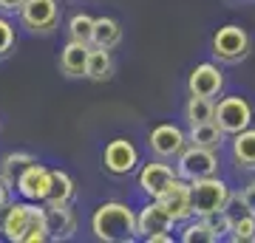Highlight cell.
<instances>
[{
  "instance_id": "52a82bcc",
  "label": "cell",
  "mask_w": 255,
  "mask_h": 243,
  "mask_svg": "<svg viewBox=\"0 0 255 243\" xmlns=\"http://www.w3.org/2000/svg\"><path fill=\"white\" fill-rule=\"evenodd\" d=\"M20 20L28 31L48 34L60 23V6H57V0H26L20 9Z\"/></svg>"
},
{
  "instance_id": "9a60e30c",
  "label": "cell",
  "mask_w": 255,
  "mask_h": 243,
  "mask_svg": "<svg viewBox=\"0 0 255 243\" xmlns=\"http://www.w3.org/2000/svg\"><path fill=\"white\" fill-rule=\"evenodd\" d=\"M88 51L91 45L88 43H77V40H68L60 54V71L65 77H85V63H88Z\"/></svg>"
},
{
  "instance_id": "7402d4cb",
  "label": "cell",
  "mask_w": 255,
  "mask_h": 243,
  "mask_svg": "<svg viewBox=\"0 0 255 243\" xmlns=\"http://www.w3.org/2000/svg\"><path fill=\"white\" fill-rule=\"evenodd\" d=\"M213 113H216V102L207 96H190L184 105V119L190 127L201 125V122H213Z\"/></svg>"
},
{
  "instance_id": "44dd1931",
  "label": "cell",
  "mask_w": 255,
  "mask_h": 243,
  "mask_svg": "<svg viewBox=\"0 0 255 243\" xmlns=\"http://www.w3.org/2000/svg\"><path fill=\"white\" fill-rule=\"evenodd\" d=\"M233 159H236L238 167L255 170V130L253 127H247V130L233 136Z\"/></svg>"
},
{
  "instance_id": "4fadbf2b",
  "label": "cell",
  "mask_w": 255,
  "mask_h": 243,
  "mask_svg": "<svg viewBox=\"0 0 255 243\" xmlns=\"http://www.w3.org/2000/svg\"><path fill=\"white\" fill-rule=\"evenodd\" d=\"M173 224H176L173 215H170V212H167V209H164L156 198H150V204H147V207L136 215V232H139V238H150V235H170Z\"/></svg>"
},
{
  "instance_id": "3957f363",
  "label": "cell",
  "mask_w": 255,
  "mask_h": 243,
  "mask_svg": "<svg viewBox=\"0 0 255 243\" xmlns=\"http://www.w3.org/2000/svg\"><path fill=\"white\" fill-rule=\"evenodd\" d=\"M190 184V201H193V215H210L216 209H224L230 198V187L219 175H210V178H199V181H187Z\"/></svg>"
},
{
  "instance_id": "5bb4252c",
  "label": "cell",
  "mask_w": 255,
  "mask_h": 243,
  "mask_svg": "<svg viewBox=\"0 0 255 243\" xmlns=\"http://www.w3.org/2000/svg\"><path fill=\"white\" fill-rule=\"evenodd\" d=\"M179 178V172L170 167V164H145L142 167V172H139V187H142V192L145 195H150V198H159L164 189L170 187V181Z\"/></svg>"
},
{
  "instance_id": "cb8c5ba5",
  "label": "cell",
  "mask_w": 255,
  "mask_h": 243,
  "mask_svg": "<svg viewBox=\"0 0 255 243\" xmlns=\"http://www.w3.org/2000/svg\"><path fill=\"white\" fill-rule=\"evenodd\" d=\"M233 243H253L255 241V215L247 212V215L236 218L230 224V235H227Z\"/></svg>"
},
{
  "instance_id": "d6a6232c",
  "label": "cell",
  "mask_w": 255,
  "mask_h": 243,
  "mask_svg": "<svg viewBox=\"0 0 255 243\" xmlns=\"http://www.w3.org/2000/svg\"><path fill=\"white\" fill-rule=\"evenodd\" d=\"M147 243H170L173 241V235H150V238H145Z\"/></svg>"
},
{
  "instance_id": "5b68a950",
  "label": "cell",
  "mask_w": 255,
  "mask_h": 243,
  "mask_svg": "<svg viewBox=\"0 0 255 243\" xmlns=\"http://www.w3.org/2000/svg\"><path fill=\"white\" fill-rule=\"evenodd\" d=\"M179 178L184 181H199V178H210V175H219V156L216 150H204V147H184L179 153V164H176Z\"/></svg>"
},
{
  "instance_id": "4dcf8cb0",
  "label": "cell",
  "mask_w": 255,
  "mask_h": 243,
  "mask_svg": "<svg viewBox=\"0 0 255 243\" xmlns=\"http://www.w3.org/2000/svg\"><path fill=\"white\" fill-rule=\"evenodd\" d=\"M26 0H0V9L3 11H20Z\"/></svg>"
},
{
  "instance_id": "30bf717a",
  "label": "cell",
  "mask_w": 255,
  "mask_h": 243,
  "mask_svg": "<svg viewBox=\"0 0 255 243\" xmlns=\"http://www.w3.org/2000/svg\"><path fill=\"white\" fill-rule=\"evenodd\" d=\"M224 88V74H221L219 65L213 63H201L190 71V80H187V90L190 96H207V99H216Z\"/></svg>"
},
{
  "instance_id": "277c9868",
  "label": "cell",
  "mask_w": 255,
  "mask_h": 243,
  "mask_svg": "<svg viewBox=\"0 0 255 243\" xmlns=\"http://www.w3.org/2000/svg\"><path fill=\"white\" fill-rule=\"evenodd\" d=\"M247 54H250V34L241 26L230 23V26H221L213 34V57L219 63L236 65L241 60H247Z\"/></svg>"
},
{
  "instance_id": "ac0fdd59",
  "label": "cell",
  "mask_w": 255,
  "mask_h": 243,
  "mask_svg": "<svg viewBox=\"0 0 255 243\" xmlns=\"http://www.w3.org/2000/svg\"><path fill=\"white\" fill-rule=\"evenodd\" d=\"M85 77L94 82H105L114 77V60H111L108 48H100V45H91L88 51V63H85Z\"/></svg>"
},
{
  "instance_id": "83f0119b",
  "label": "cell",
  "mask_w": 255,
  "mask_h": 243,
  "mask_svg": "<svg viewBox=\"0 0 255 243\" xmlns=\"http://www.w3.org/2000/svg\"><path fill=\"white\" fill-rule=\"evenodd\" d=\"M224 212L230 215V221H236V218H241V215H247V212H250V209H247V204H244V198H241V192H230L227 204H224Z\"/></svg>"
},
{
  "instance_id": "7c38bea8",
  "label": "cell",
  "mask_w": 255,
  "mask_h": 243,
  "mask_svg": "<svg viewBox=\"0 0 255 243\" xmlns=\"http://www.w3.org/2000/svg\"><path fill=\"white\" fill-rule=\"evenodd\" d=\"M156 201H159V204H162L170 215H173L176 224H179V221H190V218H193L190 184H187L184 178H173V181H170V187L164 189Z\"/></svg>"
},
{
  "instance_id": "603a6c76",
  "label": "cell",
  "mask_w": 255,
  "mask_h": 243,
  "mask_svg": "<svg viewBox=\"0 0 255 243\" xmlns=\"http://www.w3.org/2000/svg\"><path fill=\"white\" fill-rule=\"evenodd\" d=\"M31 162H34V156H28V153H9L0 162V178L6 181V184H14L17 175L26 170Z\"/></svg>"
},
{
  "instance_id": "e0dca14e",
  "label": "cell",
  "mask_w": 255,
  "mask_h": 243,
  "mask_svg": "<svg viewBox=\"0 0 255 243\" xmlns=\"http://www.w3.org/2000/svg\"><path fill=\"white\" fill-rule=\"evenodd\" d=\"M224 139H227V133L216 122H201V125H193L187 130V144L204 147V150H216V153L224 147Z\"/></svg>"
},
{
  "instance_id": "8fae6325",
  "label": "cell",
  "mask_w": 255,
  "mask_h": 243,
  "mask_svg": "<svg viewBox=\"0 0 255 243\" xmlns=\"http://www.w3.org/2000/svg\"><path fill=\"white\" fill-rule=\"evenodd\" d=\"M17 192L28 201H46L48 189H51V170L43 167V164L31 162L26 170L17 175Z\"/></svg>"
},
{
  "instance_id": "9c48e42d",
  "label": "cell",
  "mask_w": 255,
  "mask_h": 243,
  "mask_svg": "<svg viewBox=\"0 0 255 243\" xmlns=\"http://www.w3.org/2000/svg\"><path fill=\"white\" fill-rule=\"evenodd\" d=\"M102 164L111 175H130L139 164V153L128 139H114L102 153Z\"/></svg>"
},
{
  "instance_id": "4316f807",
  "label": "cell",
  "mask_w": 255,
  "mask_h": 243,
  "mask_svg": "<svg viewBox=\"0 0 255 243\" xmlns=\"http://www.w3.org/2000/svg\"><path fill=\"white\" fill-rule=\"evenodd\" d=\"M182 241H184V243H216V238H213V232L207 229V224L199 218L196 224H187V226H184Z\"/></svg>"
},
{
  "instance_id": "ba28073f",
  "label": "cell",
  "mask_w": 255,
  "mask_h": 243,
  "mask_svg": "<svg viewBox=\"0 0 255 243\" xmlns=\"http://www.w3.org/2000/svg\"><path fill=\"white\" fill-rule=\"evenodd\" d=\"M147 144H150L156 159H179V153L187 147V133H182V127L164 122V125H156L150 130Z\"/></svg>"
},
{
  "instance_id": "d4e9b609",
  "label": "cell",
  "mask_w": 255,
  "mask_h": 243,
  "mask_svg": "<svg viewBox=\"0 0 255 243\" xmlns=\"http://www.w3.org/2000/svg\"><path fill=\"white\" fill-rule=\"evenodd\" d=\"M68 34H71V40H77V43H88L91 45L94 17L91 14H74V17L68 20Z\"/></svg>"
},
{
  "instance_id": "1f68e13d",
  "label": "cell",
  "mask_w": 255,
  "mask_h": 243,
  "mask_svg": "<svg viewBox=\"0 0 255 243\" xmlns=\"http://www.w3.org/2000/svg\"><path fill=\"white\" fill-rule=\"evenodd\" d=\"M9 207V184L0 178V209H6Z\"/></svg>"
},
{
  "instance_id": "2e32d148",
  "label": "cell",
  "mask_w": 255,
  "mask_h": 243,
  "mask_svg": "<svg viewBox=\"0 0 255 243\" xmlns=\"http://www.w3.org/2000/svg\"><path fill=\"white\" fill-rule=\"evenodd\" d=\"M48 241H68L77 232V218L68 207H46Z\"/></svg>"
},
{
  "instance_id": "6da1fadb",
  "label": "cell",
  "mask_w": 255,
  "mask_h": 243,
  "mask_svg": "<svg viewBox=\"0 0 255 243\" xmlns=\"http://www.w3.org/2000/svg\"><path fill=\"white\" fill-rule=\"evenodd\" d=\"M0 229L11 243H43L48 241L46 209L34 204H11L0 221Z\"/></svg>"
},
{
  "instance_id": "d6986e66",
  "label": "cell",
  "mask_w": 255,
  "mask_h": 243,
  "mask_svg": "<svg viewBox=\"0 0 255 243\" xmlns=\"http://www.w3.org/2000/svg\"><path fill=\"white\" fill-rule=\"evenodd\" d=\"M122 43V26H119L114 17H94V37L91 45H100V48H117Z\"/></svg>"
},
{
  "instance_id": "f1b7e54d",
  "label": "cell",
  "mask_w": 255,
  "mask_h": 243,
  "mask_svg": "<svg viewBox=\"0 0 255 243\" xmlns=\"http://www.w3.org/2000/svg\"><path fill=\"white\" fill-rule=\"evenodd\" d=\"M11 45H14V28H11L9 20H3V17H0V57H3V54H9V51H11Z\"/></svg>"
},
{
  "instance_id": "484cf974",
  "label": "cell",
  "mask_w": 255,
  "mask_h": 243,
  "mask_svg": "<svg viewBox=\"0 0 255 243\" xmlns=\"http://www.w3.org/2000/svg\"><path fill=\"white\" fill-rule=\"evenodd\" d=\"M201 221L207 224V229L213 232V238L216 241H221V238H227L230 235V215L224 212V209H216V212H210V215H201Z\"/></svg>"
},
{
  "instance_id": "ffe728a7",
  "label": "cell",
  "mask_w": 255,
  "mask_h": 243,
  "mask_svg": "<svg viewBox=\"0 0 255 243\" xmlns=\"http://www.w3.org/2000/svg\"><path fill=\"white\" fill-rule=\"evenodd\" d=\"M74 198V181L68 172L63 170H51V189L46 195L48 207H68Z\"/></svg>"
},
{
  "instance_id": "8992f818",
  "label": "cell",
  "mask_w": 255,
  "mask_h": 243,
  "mask_svg": "<svg viewBox=\"0 0 255 243\" xmlns=\"http://www.w3.org/2000/svg\"><path fill=\"white\" fill-rule=\"evenodd\" d=\"M213 122L224 130L227 136H236L241 130L253 125V108L244 96H224V99L216 105V113H213Z\"/></svg>"
},
{
  "instance_id": "f546056e",
  "label": "cell",
  "mask_w": 255,
  "mask_h": 243,
  "mask_svg": "<svg viewBox=\"0 0 255 243\" xmlns=\"http://www.w3.org/2000/svg\"><path fill=\"white\" fill-rule=\"evenodd\" d=\"M241 198H244V204H247V209L255 215V181L253 184H247L244 189H241Z\"/></svg>"
},
{
  "instance_id": "7a4b0ae2",
  "label": "cell",
  "mask_w": 255,
  "mask_h": 243,
  "mask_svg": "<svg viewBox=\"0 0 255 243\" xmlns=\"http://www.w3.org/2000/svg\"><path fill=\"white\" fill-rule=\"evenodd\" d=\"M91 229L97 241L105 243H130L136 241V212L128 207V204H119V201H105L91 218Z\"/></svg>"
}]
</instances>
